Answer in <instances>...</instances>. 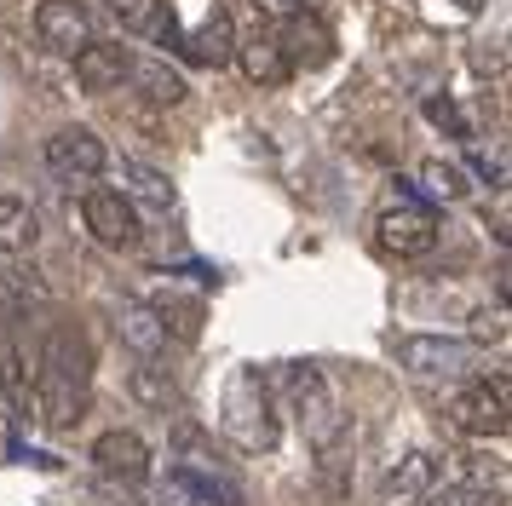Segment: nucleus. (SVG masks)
<instances>
[{
	"label": "nucleus",
	"mask_w": 512,
	"mask_h": 506,
	"mask_svg": "<svg viewBox=\"0 0 512 506\" xmlns=\"http://www.w3.org/2000/svg\"><path fill=\"white\" fill-rule=\"evenodd\" d=\"M87 397H93V345L81 322H47V340L35 357V409L52 432H70L87 414Z\"/></svg>",
	"instance_id": "obj_1"
},
{
	"label": "nucleus",
	"mask_w": 512,
	"mask_h": 506,
	"mask_svg": "<svg viewBox=\"0 0 512 506\" xmlns=\"http://www.w3.org/2000/svg\"><path fill=\"white\" fill-rule=\"evenodd\" d=\"M219 426L242 455H271L277 449V397H271V374L265 368H236L225 386V414Z\"/></svg>",
	"instance_id": "obj_2"
},
{
	"label": "nucleus",
	"mask_w": 512,
	"mask_h": 506,
	"mask_svg": "<svg viewBox=\"0 0 512 506\" xmlns=\"http://www.w3.org/2000/svg\"><path fill=\"white\" fill-rule=\"evenodd\" d=\"M288 409H294V420H300L305 443H311L323 460L346 443L351 414H346L340 391L328 386V374L317 363H294V368H288Z\"/></svg>",
	"instance_id": "obj_3"
},
{
	"label": "nucleus",
	"mask_w": 512,
	"mask_h": 506,
	"mask_svg": "<svg viewBox=\"0 0 512 506\" xmlns=\"http://www.w3.org/2000/svg\"><path fill=\"white\" fill-rule=\"evenodd\" d=\"M374 242L397 259H426V253L438 248V213L415 196H397L374 213Z\"/></svg>",
	"instance_id": "obj_4"
},
{
	"label": "nucleus",
	"mask_w": 512,
	"mask_h": 506,
	"mask_svg": "<svg viewBox=\"0 0 512 506\" xmlns=\"http://www.w3.org/2000/svg\"><path fill=\"white\" fill-rule=\"evenodd\" d=\"M397 363L409 368V374H443V380H455V374H478L484 368V345L443 340V334H409V340L397 345Z\"/></svg>",
	"instance_id": "obj_5"
},
{
	"label": "nucleus",
	"mask_w": 512,
	"mask_h": 506,
	"mask_svg": "<svg viewBox=\"0 0 512 506\" xmlns=\"http://www.w3.org/2000/svg\"><path fill=\"white\" fill-rule=\"evenodd\" d=\"M81 225L93 230L98 248H116V253H133L139 248V207L127 202L121 190H87L81 196Z\"/></svg>",
	"instance_id": "obj_6"
},
{
	"label": "nucleus",
	"mask_w": 512,
	"mask_h": 506,
	"mask_svg": "<svg viewBox=\"0 0 512 506\" xmlns=\"http://www.w3.org/2000/svg\"><path fill=\"white\" fill-rule=\"evenodd\" d=\"M449 420L461 426L466 437H507L512 420H507V380H472L449 397Z\"/></svg>",
	"instance_id": "obj_7"
},
{
	"label": "nucleus",
	"mask_w": 512,
	"mask_h": 506,
	"mask_svg": "<svg viewBox=\"0 0 512 506\" xmlns=\"http://www.w3.org/2000/svg\"><path fill=\"white\" fill-rule=\"evenodd\" d=\"M35 35H41L47 52L75 58L81 46L93 41V12H87L81 0H41V6H35Z\"/></svg>",
	"instance_id": "obj_8"
},
{
	"label": "nucleus",
	"mask_w": 512,
	"mask_h": 506,
	"mask_svg": "<svg viewBox=\"0 0 512 506\" xmlns=\"http://www.w3.org/2000/svg\"><path fill=\"white\" fill-rule=\"evenodd\" d=\"M47 167L64 179H98L110 167V156H104V138L93 127H58L47 138Z\"/></svg>",
	"instance_id": "obj_9"
},
{
	"label": "nucleus",
	"mask_w": 512,
	"mask_h": 506,
	"mask_svg": "<svg viewBox=\"0 0 512 506\" xmlns=\"http://www.w3.org/2000/svg\"><path fill=\"white\" fill-rule=\"evenodd\" d=\"M133 58L139 52L121 41H87L75 52V81H81V92H116V87H127Z\"/></svg>",
	"instance_id": "obj_10"
},
{
	"label": "nucleus",
	"mask_w": 512,
	"mask_h": 506,
	"mask_svg": "<svg viewBox=\"0 0 512 506\" xmlns=\"http://www.w3.org/2000/svg\"><path fill=\"white\" fill-rule=\"evenodd\" d=\"M93 466L116 483H150V443L139 432H104L93 443Z\"/></svg>",
	"instance_id": "obj_11"
},
{
	"label": "nucleus",
	"mask_w": 512,
	"mask_h": 506,
	"mask_svg": "<svg viewBox=\"0 0 512 506\" xmlns=\"http://www.w3.org/2000/svg\"><path fill=\"white\" fill-rule=\"evenodd\" d=\"M179 52H185L190 64H202V69H225L236 58V23H231V12H225V6H213L190 35H179Z\"/></svg>",
	"instance_id": "obj_12"
},
{
	"label": "nucleus",
	"mask_w": 512,
	"mask_h": 506,
	"mask_svg": "<svg viewBox=\"0 0 512 506\" xmlns=\"http://www.w3.org/2000/svg\"><path fill=\"white\" fill-rule=\"evenodd\" d=\"M438 483V455L432 449H409L392 460V472L380 478V506H420V495Z\"/></svg>",
	"instance_id": "obj_13"
},
{
	"label": "nucleus",
	"mask_w": 512,
	"mask_h": 506,
	"mask_svg": "<svg viewBox=\"0 0 512 506\" xmlns=\"http://www.w3.org/2000/svg\"><path fill=\"white\" fill-rule=\"evenodd\" d=\"M116 334H121V345L133 351V357H162L167 351V322L156 317V305L150 299H121L116 305Z\"/></svg>",
	"instance_id": "obj_14"
},
{
	"label": "nucleus",
	"mask_w": 512,
	"mask_h": 506,
	"mask_svg": "<svg viewBox=\"0 0 512 506\" xmlns=\"http://www.w3.org/2000/svg\"><path fill=\"white\" fill-rule=\"evenodd\" d=\"M271 41L282 46V58H288V69H317V64H328V58H334V35H328L323 23L311 18V12H300V18H288L277 29V35H271Z\"/></svg>",
	"instance_id": "obj_15"
},
{
	"label": "nucleus",
	"mask_w": 512,
	"mask_h": 506,
	"mask_svg": "<svg viewBox=\"0 0 512 506\" xmlns=\"http://www.w3.org/2000/svg\"><path fill=\"white\" fill-rule=\"evenodd\" d=\"M0 403L18 414L35 409V374H29V357H24V345H18L12 322H0Z\"/></svg>",
	"instance_id": "obj_16"
},
{
	"label": "nucleus",
	"mask_w": 512,
	"mask_h": 506,
	"mask_svg": "<svg viewBox=\"0 0 512 506\" xmlns=\"http://www.w3.org/2000/svg\"><path fill=\"white\" fill-rule=\"evenodd\" d=\"M104 6H110V18L127 35H144V41H156V46H179V23L167 12V0H104Z\"/></svg>",
	"instance_id": "obj_17"
},
{
	"label": "nucleus",
	"mask_w": 512,
	"mask_h": 506,
	"mask_svg": "<svg viewBox=\"0 0 512 506\" xmlns=\"http://www.w3.org/2000/svg\"><path fill=\"white\" fill-rule=\"evenodd\" d=\"M104 173H116V190L127 196V202H144V207H173L179 202L173 179L156 173V167H144V161H116V167H104Z\"/></svg>",
	"instance_id": "obj_18"
},
{
	"label": "nucleus",
	"mask_w": 512,
	"mask_h": 506,
	"mask_svg": "<svg viewBox=\"0 0 512 506\" xmlns=\"http://www.w3.org/2000/svg\"><path fill=\"white\" fill-rule=\"evenodd\" d=\"M52 294L47 282L24 265H12V271H0V322H24L29 311H47Z\"/></svg>",
	"instance_id": "obj_19"
},
{
	"label": "nucleus",
	"mask_w": 512,
	"mask_h": 506,
	"mask_svg": "<svg viewBox=\"0 0 512 506\" xmlns=\"http://www.w3.org/2000/svg\"><path fill=\"white\" fill-rule=\"evenodd\" d=\"M127 391H133V403L150 409V414H173L179 409V380H173L156 357H139V368L127 374Z\"/></svg>",
	"instance_id": "obj_20"
},
{
	"label": "nucleus",
	"mask_w": 512,
	"mask_h": 506,
	"mask_svg": "<svg viewBox=\"0 0 512 506\" xmlns=\"http://www.w3.org/2000/svg\"><path fill=\"white\" fill-rule=\"evenodd\" d=\"M236 64H242V75L254 81V87H282L294 69H288V58H282V46L271 41V35H254V41H236Z\"/></svg>",
	"instance_id": "obj_21"
},
{
	"label": "nucleus",
	"mask_w": 512,
	"mask_h": 506,
	"mask_svg": "<svg viewBox=\"0 0 512 506\" xmlns=\"http://www.w3.org/2000/svg\"><path fill=\"white\" fill-rule=\"evenodd\" d=\"M127 87H139L150 104H162V110H173V104H185V75H173V69L162 64V58H133V69H127Z\"/></svg>",
	"instance_id": "obj_22"
},
{
	"label": "nucleus",
	"mask_w": 512,
	"mask_h": 506,
	"mask_svg": "<svg viewBox=\"0 0 512 506\" xmlns=\"http://www.w3.org/2000/svg\"><path fill=\"white\" fill-rule=\"evenodd\" d=\"M35 236H41V225H35V207L18 202V196H0V259H18V253L35 248Z\"/></svg>",
	"instance_id": "obj_23"
},
{
	"label": "nucleus",
	"mask_w": 512,
	"mask_h": 506,
	"mask_svg": "<svg viewBox=\"0 0 512 506\" xmlns=\"http://www.w3.org/2000/svg\"><path fill=\"white\" fill-rule=\"evenodd\" d=\"M156 305V317L167 322V340H196L202 334V299H179V294H162V299H150Z\"/></svg>",
	"instance_id": "obj_24"
},
{
	"label": "nucleus",
	"mask_w": 512,
	"mask_h": 506,
	"mask_svg": "<svg viewBox=\"0 0 512 506\" xmlns=\"http://www.w3.org/2000/svg\"><path fill=\"white\" fill-rule=\"evenodd\" d=\"M420 506H507V495H501V483L489 489V483H432L426 495H420Z\"/></svg>",
	"instance_id": "obj_25"
},
{
	"label": "nucleus",
	"mask_w": 512,
	"mask_h": 506,
	"mask_svg": "<svg viewBox=\"0 0 512 506\" xmlns=\"http://www.w3.org/2000/svg\"><path fill=\"white\" fill-rule=\"evenodd\" d=\"M420 179H426V190L443 196V202H461V196H466V173H461V167H449V161H426V167H420Z\"/></svg>",
	"instance_id": "obj_26"
},
{
	"label": "nucleus",
	"mask_w": 512,
	"mask_h": 506,
	"mask_svg": "<svg viewBox=\"0 0 512 506\" xmlns=\"http://www.w3.org/2000/svg\"><path fill=\"white\" fill-rule=\"evenodd\" d=\"M144 501H150V506H202V501H196V489H190L185 472H167V478H156Z\"/></svg>",
	"instance_id": "obj_27"
},
{
	"label": "nucleus",
	"mask_w": 512,
	"mask_h": 506,
	"mask_svg": "<svg viewBox=\"0 0 512 506\" xmlns=\"http://www.w3.org/2000/svg\"><path fill=\"white\" fill-rule=\"evenodd\" d=\"M426 121H432V127H443L449 138L472 144V127H466V115L455 110V98H426Z\"/></svg>",
	"instance_id": "obj_28"
},
{
	"label": "nucleus",
	"mask_w": 512,
	"mask_h": 506,
	"mask_svg": "<svg viewBox=\"0 0 512 506\" xmlns=\"http://www.w3.org/2000/svg\"><path fill=\"white\" fill-rule=\"evenodd\" d=\"M254 12L271 23H288V18H300V12H311V0H254Z\"/></svg>",
	"instance_id": "obj_29"
},
{
	"label": "nucleus",
	"mask_w": 512,
	"mask_h": 506,
	"mask_svg": "<svg viewBox=\"0 0 512 506\" xmlns=\"http://www.w3.org/2000/svg\"><path fill=\"white\" fill-rule=\"evenodd\" d=\"M455 6H461V12H478V6H484V0H455Z\"/></svg>",
	"instance_id": "obj_30"
}]
</instances>
